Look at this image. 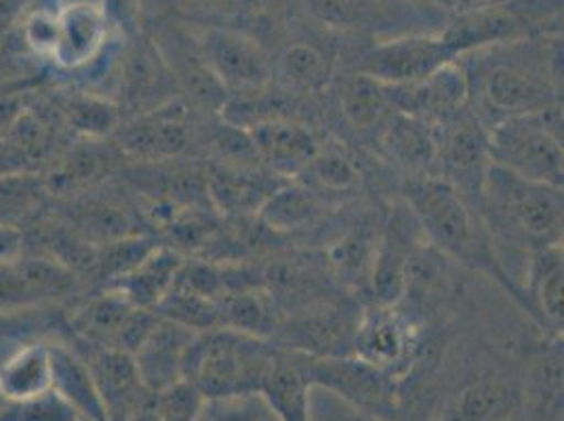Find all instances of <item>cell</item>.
<instances>
[{
	"instance_id": "cell-20",
	"label": "cell",
	"mask_w": 564,
	"mask_h": 421,
	"mask_svg": "<svg viewBox=\"0 0 564 421\" xmlns=\"http://www.w3.org/2000/svg\"><path fill=\"white\" fill-rule=\"evenodd\" d=\"M258 163L276 177H300L321 148L316 133L291 117L268 118L247 129Z\"/></svg>"
},
{
	"instance_id": "cell-30",
	"label": "cell",
	"mask_w": 564,
	"mask_h": 421,
	"mask_svg": "<svg viewBox=\"0 0 564 421\" xmlns=\"http://www.w3.org/2000/svg\"><path fill=\"white\" fill-rule=\"evenodd\" d=\"M272 177L276 175H263L240 164H224L207 175V196L217 209L226 213H258L265 198L282 184Z\"/></svg>"
},
{
	"instance_id": "cell-13",
	"label": "cell",
	"mask_w": 564,
	"mask_h": 421,
	"mask_svg": "<svg viewBox=\"0 0 564 421\" xmlns=\"http://www.w3.org/2000/svg\"><path fill=\"white\" fill-rule=\"evenodd\" d=\"M423 240L425 236L413 210L409 209L404 201L397 203L388 213V219L379 228L377 236L376 259L369 289V300L373 304H402L406 268Z\"/></svg>"
},
{
	"instance_id": "cell-28",
	"label": "cell",
	"mask_w": 564,
	"mask_h": 421,
	"mask_svg": "<svg viewBox=\"0 0 564 421\" xmlns=\"http://www.w3.org/2000/svg\"><path fill=\"white\" fill-rule=\"evenodd\" d=\"M377 236L379 230L371 224H356L327 249L330 279L339 282L341 289L352 291L354 295H369Z\"/></svg>"
},
{
	"instance_id": "cell-9",
	"label": "cell",
	"mask_w": 564,
	"mask_h": 421,
	"mask_svg": "<svg viewBox=\"0 0 564 421\" xmlns=\"http://www.w3.org/2000/svg\"><path fill=\"white\" fill-rule=\"evenodd\" d=\"M422 348V331L400 305L369 302L360 307L352 342L356 358L394 375L402 384Z\"/></svg>"
},
{
	"instance_id": "cell-23",
	"label": "cell",
	"mask_w": 564,
	"mask_h": 421,
	"mask_svg": "<svg viewBox=\"0 0 564 421\" xmlns=\"http://www.w3.org/2000/svg\"><path fill=\"white\" fill-rule=\"evenodd\" d=\"M376 136L386 161L402 169L409 177L434 173L438 141L432 122L392 108L377 127Z\"/></svg>"
},
{
	"instance_id": "cell-16",
	"label": "cell",
	"mask_w": 564,
	"mask_h": 421,
	"mask_svg": "<svg viewBox=\"0 0 564 421\" xmlns=\"http://www.w3.org/2000/svg\"><path fill=\"white\" fill-rule=\"evenodd\" d=\"M78 277L57 259L22 253L0 263V310L48 304L74 293Z\"/></svg>"
},
{
	"instance_id": "cell-51",
	"label": "cell",
	"mask_w": 564,
	"mask_h": 421,
	"mask_svg": "<svg viewBox=\"0 0 564 421\" xmlns=\"http://www.w3.org/2000/svg\"><path fill=\"white\" fill-rule=\"evenodd\" d=\"M422 421H432V420H422Z\"/></svg>"
},
{
	"instance_id": "cell-37",
	"label": "cell",
	"mask_w": 564,
	"mask_h": 421,
	"mask_svg": "<svg viewBox=\"0 0 564 421\" xmlns=\"http://www.w3.org/2000/svg\"><path fill=\"white\" fill-rule=\"evenodd\" d=\"M300 184L318 192L321 196L350 194L360 186V166L352 154L337 143H321L314 159L300 173Z\"/></svg>"
},
{
	"instance_id": "cell-43",
	"label": "cell",
	"mask_w": 564,
	"mask_h": 421,
	"mask_svg": "<svg viewBox=\"0 0 564 421\" xmlns=\"http://www.w3.org/2000/svg\"><path fill=\"white\" fill-rule=\"evenodd\" d=\"M24 25L25 43L41 55H51L57 39V13L36 11Z\"/></svg>"
},
{
	"instance_id": "cell-41",
	"label": "cell",
	"mask_w": 564,
	"mask_h": 421,
	"mask_svg": "<svg viewBox=\"0 0 564 421\" xmlns=\"http://www.w3.org/2000/svg\"><path fill=\"white\" fill-rule=\"evenodd\" d=\"M207 404V398L203 397L189 381L182 379L156 392V420L198 421Z\"/></svg>"
},
{
	"instance_id": "cell-6",
	"label": "cell",
	"mask_w": 564,
	"mask_h": 421,
	"mask_svg": "<svg viewBox=\"0 0 564 421\" xmlns=\"http://www.w3.org/2000/svg\"><path fill=\"white\" fill-rule=\"evenodd\" d=\"M441 34L459 57L520 41L563 36V0H512L494 9L453 15Z\"/></svg>"
},
{
	"instance_id": "cell-7",
	"label": "cell",
	"mask_w": 564,
	"mask_h": 421,
	"mask_svg": "<svg viewBox=\"0 0 564 421\" xmlns=\"http://www.w3.org/2000/svg\"><path fill=\"white\" fill-rule=\"evenodd\" d=\"M310 388H325L348 402L358 418L402 421V388L392 374L356 356L314 358L291 352Z\"/></svg>"
},
{
	"instance_id": "cell-17",
	"label": "cell",
	"mask_w": 564,
	"mask_h": 421,
	"mask_svg": "<svg viewBox=\"0 0 564 421\" xmlns=\"http://www.w3.org/2000/svg\"><path fill=\"white\" fill-rule=\"evenodd\" d=\"M122 60L120 108L127 106L131 118L152 112L180 99V83L156 43L138 34V41L124 53Z\"/></svg>"
},
{
	"instance_id": "cell-8",
	"label": "cell",
	"mask_w": 564,
	"mask_h": 421,
	"mask_svg": "<svg viewBox=\"0 0 564 421\" xmlns=\"http://www.w3.org/2000/svg\"><path fill=\"white\" fill-rule=\"evenodd\" d=\"M362 305L350 298H323L281 314L270 342L284 352L314 358L350 356Z\"/></svg>"
},
{
	"instance_id": "cell-39",
	"label": "cell",
	"mask_w": 564,
	"mask_h": 421,
	"mask_svg": "<svg viewBox=\"0 0 564 421\" xmlns=\"http://www.w3.org/2000/svg\"><path fill=\"white\" fill-rule=\"evenodd\" d=\"M57 117L85 140L112 136L120 125V108L95 95H68L57 101Z\"/></svg>"
},
{
	"instance_id": "cell-44",
	"label": "cell",
	"mask_w": 564,
	"mask_h": 421,
	"mask_svg": "<svg viewBox=\"0 0 564 421\" xmlns=\"http://www.w3.org/2000/svg\"><path fill=\"white\" fill-rule=\"evenodd\" d=\"M209 415L212 421H261V413L253 398L209 402Z\"/></svg>"
},
{
	"instance_id": "cell-31",
	"label": "cell",
	"mask_w": 564,
	"mask_h": 421,
	"mask_svg": "<svg viewBox=\"0 0 564 421\" xmlns=\"http://www.w3.org/2000/svg\"><path fill=\"white\" fill-rule=\"evenodd\" d=\"M72 230H76L85 240L94 245L115 242L120 238L141 235L140 224L133 210L110 198H94L83 196L68 205V210L62 217Z\"/></svg>"
},
{
	"instance_id": "cell-27",
	"label": "cell",
	"mask_w": 564,
	"mask_h": 421,
	"mask_svg": "<svg viewBox=\"0 0 564 421\" xmlns=\"http://www.w3.org/2000/svg\"><path fill=\"white\" fill-rule=\"evenodd\" d=\"M186 259L173 247L156 245L140 263L106 289L120 293L129 304L143 310H156Z\"/></svg>"
},
{
	"instance_id": "cell-1",
	"label": "cell",
	"mask_w": 564,
	"mask_h": 421,
	"mask_svg": "<svg viewBox=\"0 0 564 421\" xmlns=\"http://www.w3.org/2000/svg\"><path fill=\"white\" fill-rule=\"evenodd\" d=\"M470 80V108L487 129L563 104V36L482 48L459 57Z\"/></svg>"
},
{
	"instance_id": "cell-47",
	"label": "cell",
	"mask_w": 564,
	"mask_h": 421,
	"mask_svg": "<svg viewBox=\"0 0 564 421\" xmlns=\"http://www.w3.org/2000/svg\"><path fill=\"white\" fill-rule=\"evenodd\" d=\"M508 2H512V0H453V15L476 13V11L494 9V7H501Z\"/></svg>"
},
{
	"instance_id": "cell-42",
	"label": "cell",
	"mask_w": 564,
	"mask_h": 421,
	"mask_svg": "<svg viewBox=\"0 0 564 421\" xmlns=\"http://www.w3.org/2000/svg\"><path fill=\"white\" fill-rule=\"evenodd\" d=\"M0 421H83L53 390L43 397L4 402Z\"/></svg>"
},
{
	"instance_id": "cell-50",
	"label": "cell",
	"mask_w": 564,
	"mask_h": 421,
	"mask_svg": "<svg viewBox=\"0 0 564 421\" xmlns=\"http://www.w3.org/2000/svg\"><path fill=\"white\" fill-rule=\"evenodd\" d=\"M512 421H524V420H522V418H517V420H512Z\"/></svg>"
},
{
	"instance_id": "cell-11",
	"label": "cell",
	"mask_w": 564,
	"mask_h": 421,
	"mask_svg": "<svg viewBox=\"0 0 564 421\" xmlns=\"http://www.w3.org/2000/svg\"><path fill=\"white\" fill-rule=\"evenodd\" d=\"M459 55L443 34H402L386 41H373L356 57L354 72L367 74L386 87L409 85L441 71Z\"/></svg>"
},
{
	"instance_id": "cell-19",
	"label": "cell",
	"mask_w": 564,
	"mask_h": 421,
	"mask_svg": "<svg viewBox=\"0 0 564 421\" xmlns=\"http://www.w3.org/2000/svg\"><path fill=\"white\" fill-rule=\"evenodd\" d=\"M80 346L83 352L76 348L74 350L85 358V363L91 369L108 420H131L133 413L140 409L141 402L152 395V390H148L141 384L133 356L118 348H101L89 344Z\"/></svg>"
},
{
	"instance_id": "cell-32",
	"label": "cell",
	"mask_w": 564,
	"mask_h": 421,
	"mask_svg": "<svg viewBox=\"0 0 564 421\" xmlns=\"http://www.w3.org/2000/svg\"><path fill=\"white\" fill-rule=\"evenodd\" d=\"M325 203V196L300 182L281 184L259 207V226L274 235L302 233L321 219Z\"/></svg>"
},
{
	"instance_id": "cell-10",
	"label": "cell",
	"mask_w": 564,
	"mask_h": 421,
	"mask_svg": "<svg viewBox=\"0 0 564 421\" xmlns=\"http://www.w3.org/2000/svg\"><path fill=\"white\" fill-rule=\"evenodd\" d=\"M436 141L434 175H441L480 213L482 186L491 166L487 125L468 108L436 127Z\"/></svg>"
},
{
	"instance_id": "cell-14",
	"label": "cell",
	"mask_w": 564,
	"mask_h": 421,
	"mask_svg": "<svg viewBox=\"0 0 564 421\" xmlns=\"http://www.w3.org/2000/svg\"><path fill=\"white\" fill-rule=\"evenodd\" d=\"M118 148L138 163H169L188 152L192 125L188 108L175 99L163 108L118 125Z\"/></svg>"
},
{
	"instance_id": "cell-18",
	"label": "cell",
	"mask_w": 564,
	"mask_h": 421,
	"mask_svg": "<svg viewBox=\"0 0 564 421\" xmlns=\"http://www.w3.org/2000/svg\"><path fill=\"white\" fill-rule=\"evenodd\" d=\"M522 413V381L517 375L485 371L466 381L434 421H512Z\"/></svg>"
},
{
	"instance_id": "cell-34",
	"label": "cell",
	"mask_w": 564,
	"mask_h": 421,
	"mask_svg": "<svg viewBox=\"0 0 564 421\" xmlns=\"http://www.w3.org/2000/svg\"><path fill=\"white\" fill-rule=\"evenodd\" d=\"M51 392L48 344H25L0 363V398L20 402Z\"/></svg>"
},
{
	"instance_id": "cell-49",
	"label": "cell",
	"mask_w": 564,
	"mask_h": 421,
	"mask_svg": "<svg viewBox=\"0 0 564 421\" xmlns=\"http://www.w3.org/2000/svg\"><path fill=\"white\" fill-rule=\"evenodd\" d=\"M350 421H369V420H365V418H358V415H356V418H354V420H350Z\"/></svg>"
},
{
	"instance_id": "cell-45",
	"label": "cell",
	"mask_w": 564,
	"mask_h": 421,
	"mask_svg": "<svg viewBox=\"0 0 564 421\" xmlns=\"http://www.w3.org/2000/svg\"><path fill=\"white\" fill-rule=\"evenodd\" d=\"M101 9L115 28L127 34H138L141 0H101Z\"/></svg>"
},
{
	"instance_id": "cell-25",
	"label": "cell",
	"mask_w": 564,
	"mask_h": 421,
	"mask_svg": "<svg viewBox=\"0 0 564 421\" xmlns=\"http://www.w3.org/2000/svg\"><path fill=\"white\" fill-rule=\"evenodd\" d=\"M51 390L83 421H110L85 358L66 344H48Z\"/></svg>"
},
{
	"instance_id": "cell-12",
	"label": "cell",
	"mask_w": 564,
	"mask_h": 421,
	"mask_svg": "<svg viewBox=\"0 0 564 421\" xmlns=\"http://www.w3.org/2000/svg\"><path fill=\"white\" fill-rule=\"evenodd\" d=\"M196 41L207 66L228 95H253L270 89L274 66L258 39L236 28L209 25Z\"/></svg>"
},
{
	"instance_id": "cell-35",
	"label": "cell",
	"mask_w": 564,
	"mask_h": 421,
	"mask_svg": "<svg viewBox=\"0 0 564 421\" xmlns=\"http://www.w3.org/2000/svg\"><path fill=\"white\" fill-rule=\"evenodd\" d=\"M337 108L344 122L360 136L373 133L392 110L386 85L376 78L352 72L337 85Z\"/></svg>"
},
{
	"instance_id": "cell-15",
	"label": "cell",
	"mask_w": 564,
	"mask_h": 421,
	"mask_svg": "<svg viewBox=\"0 0 564 421\" xmlns=\"http://www.w3.org/2000/svg\"><path fill=\"white\" fill-rule=\"evenodd\" d=\"M390 106L399 112L423 118L434 127L470 108V80L462 60H455L422 80L386 87Z\"/></svg>"
},
{
	"instance_id": "cell-48",
	"label": "cell",
	"mask_w": 564,
	"mask_h": 421,
	"mask_svg": "<svg viewBox=\"0 0 564 421\" xmlns=\"http://www.w3.org/2000/svg\"><path fill=\"white\" fill-rule=\"evenodd\" d=\"M423 2H430V4H434L436 9L447 11V13L453 15V0H423Z\"/></svg>"
},
{
	"instance_id": "cell-4",
	"label": "cell",
	"mask_w": 564,
	"mask_h": 421,
	"mask_svg": "<svg viewBox=\"0 0 564 421\" xmlns=\"http://www.w3.org/2000/svg\"><path fill=\"white\" fill-rule=\"evenodd\" d=\"M480 215L494 233L510 238L527 253L563 245V187L520 177L491 163L485 177Z\"/></svg>"
},
{
	"instance_id": "cell-22",
	"label": "cell",
	"mask_w": 564,
	"mask_h": 421,
	"mask_svg": "<svg viewBox=\"0 0 564 421\" xmlns=\"http://www.w3.org/2000/svg\"><path fill=\"white\" fill-rule=\"evenodd\" d=\"M110 28L101 4L72 2L57 11V39L51 57L68 71L85 68L106 48Z\"/></svg>"
},
{
	"instance_id": "cell-38",
	"label": "cell",
	"mask_w": 564,
	"mask_h": 421,
	"mask_svg": "<svg viewBox=\"0 0 564 421\" xmlns=\"http://www.w3.org/2000/svg\"><path fill=\"white\" fill-rule=\"evenodd\" d=\"M48 194L47 182L39 173L0 175V224L18 230L32 226L45 209Z\"/></svg>"
},
{
	"instance_id": "cell-33",
	"label": "cell",
	"mask_w": 564,
	"mask_h": 421,
	"mask_svg": "<svg viewBox=\"0 0 564 421\" xmlns=\"http://www.w3.org/2000/svg\"><path fill=\"white\" fill-rule=\"evenodd\" d=\"M135 305L129 304L120 293L104 289L101 295L74 310L70 327L80 344L118 348L120 335L127 327Z\"/></svg>"
},
{
	"instance_id": "cell-29",
	"label": "cell",
	"mask_w": 564,
	"mask_h": 421,
	"mask_svg": "<svg viewBox=\"0 0 564 421\" xmlns=\"http://www.w3.org/2000/svg\"><path fill=\"white\" fill-rule=\"evenodd\" d=\"M284 87L293 94H323L335 80V53L312 39L291 41L274 66Z\"/></svg>"
},
{
	"instance_id": "cell-24",
	"label": "cell",
	"mask_w": 564,
	"mask_h": 421,
	"mask_svg": "<svg viewBox=\"0 0 564 421\" xmlns=\"http://www.w3.org/2000/svg\"><path fill=\"white\" fill-rule=\"evenodd\" d=\"M527 282L522 284L531 319L552 333L554 339H563L564 328V261L563 245L545 247L529 253Z\"/></svg>"
},
{
	"instance_id": "cell-3",
	"label": "cell",
	"mask_w": 564,
	"mask_h": 421,
	"mask_svg": "<svg viewBox=\"0 0 564 421\" xmlns=\"http://www.w3.org/2000/svg\"><path fill=\"white\" fill-rule=\"evenodd\" d=\"M279 356V348L263 337L232 328L196 333L189 346L184 379L207 402L259 397Z\"/></svg>"
},
{
	"instance_id": "cell-36",
	"label": "cell",
	"mask_w": 564,
	"mask_h": 421,
	"mask_svg": "<svg viewBox=\"0 0 564 421\" xmlns=\"http://www.w3.org/2000/svg\"><path fill=\"white\" fill-rule=\"evenodd\" d=\"M310 384L291 352L279 350L276 363L268 375L259 398L279 421H312Z\"/></svg>"
},
{
	"instance_id": "cell-46",
	"label": "cell",
	"mask_w": 564,
	"mask_h": 421,
	"mask_svg": "<svg viewBox=\"0 0 564 421\" xmlns=\"http://www.w3.org/2000/svg\"><path fill=\"white\" fill-rule=\"evenodd\" d=\"M24 253V233L0 224V263Z\"/></svg>"
},
{
	"instance_id": "cell-40",
	"label": "cell",
	"mask_w": 564,
	"mask_h": 421,
	"mask_svg": "<svg viewBox=\"0 0 564 421\" xmlns=\"http://www.w3.org/2000/svg\"><path fill=\"white\" fill-rule=\"evenodd\" d=\"M307 13L325 28L358 30L379 20V0H306Z\"/></svg>"
},
{
	"instance_id": "cell-26",
	"label": "cell",
	"mask_w": 564,
	"mask_h": 421,
	"mask_svg": "<svg viewBox=\"0 0 564 421\" xmlns=\"http://www.w3.org/2000/svg\"><path fill=\"white\" fill-rule=\"evenodd\" d=\"M522 381L524 421H563V342L531 358Z\"/></svg>"
},
{
	"instance_id": "cell-2",
	"label": "cell",
	"mask_w": 564,
	"mask_h": 421,
	"mask_svg": "<svg viewBox=\"0 0 564 421\" xmlns=\"http://www.w3.org/2000/svg\"><path fill=\"white\" fill-rule=\"evenodd\" d=\"M402 201L436 251L494 279L531 316L522 287L495 253L494 236L482 215L455 187L434 173L417 175L406 180Z\"/></svg>"
},
{
	"instance_id": "cell-21",
	"label": "cell",
	"mask_w": 564,
	"mask_h": 421,
	"mask_svg": "<svg viewBox=\"0 0 564 421\" xmlns=\"http://www.w3.org/2000/svg\"><path fill=\"white\" fill-rule=\"evenodd\" d=\"M196 333L198 331L159 316L156 325L145 335L140 348L131 354L141 384L148 390L161 392L184 379L186 358Z\"/></svg>"
},
{
	"instance_id": "cell-5",
	"label": "cell",
	"mask_w": 564,
	"mask_h": 421,
	"mask_svg": "<svg viewBox=\"0 0 564 421\" xmlns=\"http://www.w3.org/2000/svg\"><path fill=\"white\" fill-rule=\"evenodd\" d=\"M491 163L520 177L563 187V104L489 127Z\"/></svg>"
}]
</instances>
